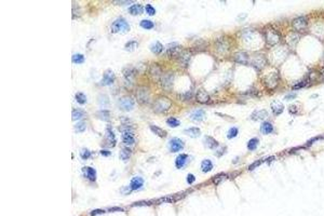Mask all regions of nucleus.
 I'll return each mask as SVG.
<instances>
[{
	"mask_svg": "<svg viewBox=\"0 0 324 216\" xmlns=\"http://www.w3.org/2000/svg\"><path fill=\"white\" fill-rule=\"evenodd\" d=\"M171 106H172V102L168 99H166V97H159V99H157L154 102L152 109L157 113H163L165 111H168L171 108Z\"/></svg>",
	"mask_w": 324,
	"mask_h": 216,
	"instance_id": "f257e3e1",
	"label": "nucleus"
},
{
	"mask_svg": "<svg viewBox=\"0 0 324 216\" xmlns=\"http://www.w3.org/2000/svg\"><path fill=\"white\" fill-rule=\"evenodd\" d=\"M265 39L269 45H275L281 40V35L278 30L272 27H267L265 29Z\"/></svg>",
	"mask_w": 324,
	"mask_h": 216,
	"instance_id": "f03ea898",
	"label": "nucleus"
},
{
	"mask_svg": "<svg viewBox=\"0 0 324 216\" xmlns=\"http://www.w3.org/2000/svg\"><path fill=\"white\" fill-rule=\"evenodd\" d=\"M159 82H160V86L163 90H172L173 84H174V75H173L172 71H165V73L162 74L160 79H159Z\"/></svg>",
	"mask_w": 324,
	"mask_h": 216,
	"instance_id": "7ed1b4c3",
	"label": "nucleus"
},
{
	"mask_svg": "<svg viewBox=\"0 0 324 216\" xmlns=\"http://www.w3.org/2000/svg\"><path fill=\"white\" fill-rule=\"evenodd\" d=\"M129 29H130V25H129L128 21L123 17H119L111 24L113 32H126Z\"/></svg>",
	"mask_w": 324,
	"mask_h": 216,
	"instance_id": "20e7f679",
	"label": "nucleus"
},
{
	"mask_svg": "<svg viewBox=\"0 0 324 216\" xmlns=\"http://www.w3.org/2000/svg\"><path fill=\"white\" fill-rule=\"evenodd\" d=\"M136 100L141 104H147L149 102V90L145 87H139L136 90Z\"/></svg>",
	"mask_w": 324,
	"mask_h": 216,
	"instance_id": "39448f33",
	"label": "nucleus"
},
{
	"mask_svg": "<svg viewBox=\"0 0 324 216\" xmlns=\"http://www.w3.org/2000/svg\"><path fill=\"white\" fill-rule=\"evenodd\" d=\"M307 24H308L307 17L299 16V17H296V19H294L292 21V27H293V29L296 30L297 32H303V30H305L306 28H307Z\"/></svg>",
	"mask_w": 324,
	"mask_h": 216,
	"instance_id": "423d86ee",
	"label": "nucleus"
},
{
	"mask_svg": "<svg viewBox=\"0 0 324 216\" xmlns=\"http://www.w3.org/2000/svg\"><path fill=\"white\" fill-rule=\"evenodd\" d=\"M229 49V41L227 40L226 37H220L215 41V50L217 53L224 54L228 51Z\"/></svg>",
	"mask_w": 324,
	"mask_h": 216,
	"instance_id": "0eeeda50",
	"label": "nucleus"
},
{
	"mask_svg": "<svg viewBox=\"0 0 324 216\" xmlns=\"http://www.w3.org/2000/svg\"><path fill=\"white\" fill-rule=\"evenodd\" d=\"M264 83L268 88H275L279 83V75L278 73H270L264 78Z\"/></svg>",
	"mask_w": 324,
	"mask_h": 216,
	"instance_id": "6e6552de",
	"label": "nucleus"
},
{
	"mask_svg": "<svg viewBox=\"0 0 324 216\" xmlns=\"http://www.w3.org/2000/svg\"><path fill=\"white\" fill-rule=\"evenodd\" d=\"M249 62L252 63V65H253L256 69L260 70V69L264 68L265 65H266V58H265V56L262 55V54H256L253 58H251Z\"/></svg>",
	"mask_w": 324,
	"mask_h": 216,
	"instance_id": "1a4fd4ad",
	"label": "nucleus"
},
{
	"mask_svg": "<svg viewBox=\"0 0 324 216\" xmlns=\"http://www.w3.org/2000/svg\"><path fill=\"white\" fill-rule=\"evenodd\" d=\"M119 107L122 109V110H131L133 107H134V101L133 99L129 96H124L121 97L119 100Z\"/></svg>",
	"mask_w": 324,
	"mask_h": 216,
	"instance_id": "9d476101",
	"label": "nucleus"
},
{
	"mask_svg": "<svg viewBox=\"0 0 324 216\" xmlns=\"http://www.w3.org/2000/svg\"><path fill=\"white\" fill-rule=\"evenodd\" d=\"M168 148L172 152H177L184 148V142L179 138H172L168 144Z\"/></svg>",
	"mask_w": 324,
	"mask_h": 216,
	"instance_id": "9b49d317",
	"label": "nucleus"
},
{
	"mask_svg": "<svg viewBox=\"0 0 324 216\" xmlns=\"http://www.w3.org/2000/svg\"><path fill=\"white\" fill-rule=\"evenodd\" d=\"M233 60L236 61L237 63H239V64H249V61H251V58H249V54L246 53V52L244 51H240L238 52V53L235 54V56H233Z\"/></svg>",
	"mask_w": 324,
	"mask_h": 216,
	"instance_id": "f8f14e48",
	"label": "nucleus"
},
{
	"mask_svg": "<svg viewBox=\"0 0 324 216\" xmlns=\"http://www.w3.org/2000/svg\"><path fill=\"white\" fill-rule=\"evenodd\" d=\"M190 56H191V54H190L189 51H181V53H179L176 57L177 62H178L181 66L185 67V66H187L188 63H189Z\"/></svg>",
	"mask_w": 324,
	"mask_h": 216,
	"instance_id": "ddd939ff",
	"label": "nucleus"
},
{
	"mask_svg": "<svg viewBox=\"0 0 324 216\" xmlns=\"http://www.w3.org/2000/svg\"><path fill=\"white\" fill-rule=\"evenodd\" d=\"M82 172L84 176L90 180V182H95L96 180V171L91 167H85L82 169Z\"/></svg>",
	"mask_w": 324,
	"mask_h": 216,
	"instance_id": "4468645a",
	"label": "nucleus"
},
{
	"mask_svg": "<svg viewBox=\"0 0 324 216\" xmlns=\"http://www.w3.org/2000/svg\"><path fill=\"white\" fill-rule=\"evenodd\" d=\"M190 118L194 121L201 122L205 119V111L202 110V109H196V110L190 113Z\"/></svg>",
	"mask_w": 324,
	"mask_h": 216,
	"instance_id": "2eb2a0df",
	"label": "nucleus"
},
{
	"mask_svg": "<svg viewBox=\"0 0 324 216\" xmlns=\"http://www.w3.org/2000/svg\"><path fill=\"white\" fill-rule=\"evenodd\" d=\"M196 100L201 104H207L210 101V95L207 91L204 90H199L196 94Z\"/></svg>",
	"mask_w": 324,
	"mask_h": 216,
	"instance_id": "dca6fc26",
	"label": "nucleus"
},
{
	"mask_svg": "<svg viewBox=\"0 0 324 216\" xmlns=\"http://www.w3.org/2000/svg\"><path fill=\"white\" fill-rule=\"evenodd\" d=\"M115 74L113 73V71L110 70V69H108V70H106L104 73V75H103V84H106V86H109V84H111L113 81H115Z\"/></svg>",
	"mask_w": 324,
	"mask_h": 216,
	"instance_id": "f3484780",
	"label": "nucleus"
},
{
	"mask_svg": "<svg viewBox=\"0 0 324 216\" xmlns=\"http://www.w3.org/2000/svg\"><path fill=\"white\" fill-rule=\"evenodd\" d=\"M181 47H179L176 42H172L168 47V55H170V56H175V57H177V55L181 53Z\"/></svg>",
	"mask_w": 324,
	"mask_h": 216,
	"instance_id": "a211bd4d",
	"label": "nucleus"
},
{
	"mask_svg": "<svg viewBox=\"0 0 324 216\" xmlns=\"http://www.w3.org/2000/svg\"><path fill=\"white\" fill-rule=\"evenodd\" d=\"M149 71H150V76H151L152 78H154L155 80H159L161 77V67L159 66V65L157 64H152L151 66H150L149 68Z\"/></svg>",
	"mask_w": 324,
	"mask_h": 216,
	"instance_id": "6ab92c4d",
	"label": "nucleus"
},
{
	"mask_svg": "<svg viewBox=\"0 0 324 216\" xmlns=\"http://www.w3.org/2000/svg\"><path fill=\"white\" fill-rule=\"evenodd\" d=\"M143 185H144V180L142 177H139V176H136V177L132 178V180H131L130 188L132 189V190H137V189L141 188Z\"/></svg>",
	"mask_w": 324,
	"mask_h": 216,
	"instance_id": "aec40b11",
	"label": "nucleus"
},
{
	"mask_svg": "<svg viewBox=\"0 0 324 216\" xmlns=\"http://www.w3.org/2000/svg\"><path fill=\"white\" fill-rule=\"evenodd\" d=\"M271 109H272L275 115H280V113L283 112V109H284L283 104H282L280 101H277V100H275V101H273L272 103H271Z\"/></svg>",
	"mask_w": 324,
	"mask_h": 216,
	"instance_id": "412c9836",
	"label": "nucleus"
},
{
	"mask_svg": "<svg viewBox=\"0 0 324 216\" xmlns=\"http://www.w3.org/2000/svg\"><path fill=\"white\" fill-rule=\"evenodd\" d=\"M187 159H188V155H186V154L177 156V158L175 159V167H176L177 169H181V167L186 164Z\"/></svg>",
	"mask_w": 324,
	"mask_h": 216,
	"instance_id": "4be33fe9",
	"label": "nucleus"
},
{
	"mask_svg": "<svg viewBox=\"0 0 324 216\" xmlns=\"http://www.w3.org/2000/svg\"><path fill=\"white\" fill-rule=\"evenodd\" d=\"M260 132L262 134H270L273 132V125L268 121H265L260 124Z\"/></svg>",
	"mask_w": 324,
	"mask_h": 216,
	"instance_id": "5701e85b",
	"label": "nucleus"
},
{
	"mask_svg": "<svg viewBox=\"0 0 324 216\" xmlns=\"http://www.w3.org/2000/svg\"><path fill=\"white\" fill-rule=\"evenodd\" d=\"M267 117H268V112H267L266 110L254 111V112L252 113V116H251L252 119L255 120V121H257V120H264V119H266Z\"/></svg>",
	"mask_w": 324,
	"mask_h": 216,
	"instance_id": "b1692460",
	"label": "nucleus"
},
{
	"mask_svg": "<svg viewBox=\"0 0 324 216\" xmlns=\"http://www.w3.org/2000/svg\"><path fill=\"white\" fill-rule=\"evenodd\" d=\"M204 145L207 146V148H210V149H215V148L218 147V142L211 136H205Z\"/></svg>",
	"mask_w": 324,
	"mask_h": 216,
	"instance_id": "393cba45",
	"label": "nucleus"
},
{
	"mask_svg": "<svg viewBox=\"0 0 324 216\" xmlns=\"http://www.w3.org/2000/svg\"><path fill=\"white\" fill-rule=\"evenodd\" d=\"M122 142H123L126 145H133L135 143V137L132 133H123L122 134Z\"/></svg>",
	"mask_w": 324,
	"mask_h": 216,
	"instance_id": "a878e982",
	"label": "nucleus"
},
{
	"mask_svg": "<svg viewBox=\"0 0 324 216\" xmlns=\"http://www.w3.org/2000/svg\"><path fill=\"white\" fill-rule=\"evenodd\" d=\"M184 133L189 135V136L192 137V138H196V137H198L199 135L201 134L200 129L197 128V126H191V128H189V129H187V130L184 131Z\"/></svg>",
	"mask_w": 324,
	"mask_h": 216,
	"instance_id": "bb28decb",
	"label": "nucleus"
},
{
	"mask_svg": "<svg viewBox=\"0 0 324 216\" xmlns=\"http://www.w3.org/2000/svg\"><path fill=\"white\" fill-rule=\"evenodd\" d=\"M212 169H213V163H212L211 160L205 159V160H203L201 162V171L203 173H207V172L212 171Z\"/></svg>",
	"mask_w": 324,
	"mask_h": 216,
	"instance_id": "cd10ccee",
	"label": "nucleus"
},
{
	"mask_svg": "<svg viewBox=\"0 0 324 216\" xmlns=\"http://www.w3.org/2000/svg\"><path fill=\"white\" fill-rule=\"evenodd\" d=\"M143 11H144L143 6H141V4H139V3L132 4V6L129 8V12H130L132 15H139V14H141Z\"/></svg>",
	"mask_w": 324,
	"mask_h": 216,
	"instance_id": "c85d7f7f",
	"label": "nucleus"
},
{
	"mask_svg": "<svg viewBox=\"0 0 324 216\" xmlns=\"http://www.w3.org/2000/svg\"><path fill=\"white\" fill-rule=\"evenodd\" d=\"M150 130H151V132H154L155 134L157 135V136L160 137V138H164V137L166 136L165 131H164L163 129L157 126V125H150Z\"/></svg>",
	"mask_w": 324,
	"mask_h": 216,
	"instance_id": "c756f323",
	"label": "nucleus"
},
{
	"mask_svg": "<svg viewBox=\"0 0 324 216\" xmlns=\"http://www.w3.org/2000/svg\"><path fill=\"white\" fill-rule=\"evenodd\" d=\"M131 155H132V151H131L129 148H122V149L120 150L119 156H120V159H121L122 161H126L130 159Z\"/></svg>",
	"mask_w": 324,
	"mask_h": 216,
	"instance_id": "7c9ffc66",
	"label": "nucleus"
},
{
	"mask_svg": "<svg viewBox=\"0 0 324 216\" xmlns=\"http://www.w3.org/2000/svg\"><path fill=\"white\" fill-rule=\"evenodd\" d=\"M150 50H151L155 54H159L161 53L162 50H163V45H162L160 41H156V42H154L150 45Z\"/></svg>",
	"mask_w": 324,
	"mask_h": 216,
	"instance_id": "2f4dec72",
	"label": "nucleus"
},
{
	"mask_svg": "<svg viewBox=\"0 0 324 216\" xmlns=\"http://www.w3.org/2000/svg\"><path fill=\"white\" fill-rule=\"evenodd\" d=\"M107 141H108V143H110L111 146H115L116 144V137H115V133L113 132V130H111L110 126H108L107 128Z\"/></svg>",
	"mask_w": 324,
	"mask_h": 216,
	"instance_id": "473e14b6",
	"label": "nucleus"
},
{
	"mask_svg": "<svg viewBox=\"0 0 324 216\" xmlns=\"http://www.w3.org/2000/svg\"><path fill=\"white\" fill-rule=\"evenodd\" d=\"M83 115H84V111L81 110V109L75 108L73 109V112H71V119H73V121H77V120H79L83 117Z\"/></svg>",
	"mask_w": 324,
	"mask_h": 216,
	"instance_id": "72a5a7b5",
	"label": "nucleus"
},
{
	"mask_svg": "<svg viewBox=\"0 0 324 216\" xmlns=\"http://www.w3.org/2000/svg\"><path fill=\"white\" fill-rule=\"evenodd\" d=\"M123 76H124V79L129 82H132L133 81V78H134V71L130 68H124L123 70Z\"/></svg>",
	"mask_w": 324,
	"mask_h": 216,
	"instance_id": "f704fd0d",
	"label": "nucleus"
},
{
	"mask_svg": "<svg viewBox=\"0 0 324 216\" xmlns=\"http://www.w3.org/2000/svg\"><path fill=\"white\" fill-rule=\"evenodd\" d=\"M258 144H259V141H258L257 137H253V138H251L249 142H247V149L255 150L256 148H257Z\"/></svg>",
	"mask_w": 324,
	"mask_h": 216,
	"instance_id": "c9c22d12",
	"label": "nucleus"
},
{
	"mask_svg": "<svg viewBox=\"0 0 324 216\" xmlns=\"http://www.w3.org/2000/svg\"><path fill=\"white\" fill-rule=\"evenodd\" d=\"M97 117L100 118V119H102L103 121H108L109 117H110V112H109L108 110H100L97 111Z\"/></svg>",
	"mask_w": 324,
	"mask_h": 216,
	"instance_id": "e433bc0d",
	"label": "nucleus"
},
{
	"mask_svg": "<svg viewBox=\"0 0 324 216\" xmlns=\"http://www.w3.org/2000/svg\"><path fill=\"white\" fill-rule=\"evenodd\" d=\"M139 25H141V27L145 28V29H151V28H154L155 24L154 22L149 21V19H143V21H141Z\"/></svg>",
	"mask_w": 324,
	"mask_h": 216,
	"instance_id": "4c0bfd02",
	"label": "nucleus"
},
{
	"mask_svg": "<svg viewBox=\"0 0 324 216\" xmlns=\"http://www.w3.org/2000/svg\"><path fill=\"white\" fill-rule=\"evenodd\" d=\"M75 99L76 101L78 102V104H80V105H83V104H85V102H87V96L84 95V93H81V92L76 93Z\"/></svg>",
	"mask_w": 324,
	"mask_h": 216,
	"instance_id": "58836bf2",
	"label": "nucleus"
},
{
	"mask_svg": "<svg viewBox=\"0 0 324 216\" xmlns=\"http://www.w3.org/2000/svg\"><path fill=\"white\" fill-rule=\"evenodd\" d=\"M71 60H73V62L76 63V64H80V63L84 62V56H83L82 54L77 53V54H74Z\"/></svg>",
	"mask_w": 324,
	"mask_h": 216,
	"instance_id": "ea45409f",
	"label": "nucleus"
},
{
	"mask_svg": "<svg viewBox=\"0 0 324 216\" xmlns=\"http://www.w3.org/2000/svg\"><path fill=\"white\" fill-rule=\"evenodd\" d=\"M238 133H239V129L233 126V128H231L230 130L228 131V133H227V137H228L229 139L235 138V137L238 135Z\"/></svg>",
	"mask_w": 324,
	"mask_h": 216,
	"instance_id": "a19ab883",
	"label": "nucleus"
},
{
	"mask_svg": "<svg viewBox=\"0 0 324 216\" xmlns=\"http://www.w3.org/2000/svg\"><path fill=\"white\" fill-rule=\"evenodd\" d=\"M166 123H168V125L172 126V128H176V126H178L179 124H181V122H179L177 119H175V118L170 117L168 120H166Z\"/></svg>",
	"mask_w": 324,
	"mask_h": 216,
	"instance_id": "79ce46f5",
	"label": "nucleus"
},
{
	"mask_svg": "<svg viewBox=\"0 0 324 216\" xmlns=\"http://www.w3.org/2000/svg\"><path fill=\"white\" fill-rule=\"evenodd\" d=\"M87 128V123L84 121H79L77 124L75 125V130L76 132H83Z\"/></svg>",
	"mask_w": 324,
	"mask_h": 216,
	"instance_id": "37998d69",
	"label": "nucleus"
},
{
	"mask_svg": "<svg viewBox=\"0 0 324 216\" xmlns=\"http://www.w3.org/2000/svg\"><path fill=\"white\" fill-rule=\"evenodd\" d=\"M299 39V36L297 34H291L290 36H288V44H293L295 45L297 43V41H298Z\"/></svg>",
	"mask_w": 324,
	"mask_h": 216,
	"instance_id": "c03bdc74",
	"label": "nucleus"
},
{
	"mask_svg": "<svg viewBox=\"0 0 324 216\" xmlns=\"http://www.w3.org/2000/svg\"><path fill=\"white\" fill-rule=\"evenodd\" d=\"M136 47H137V41L131 40V41H129V42L126 43L124 48H126V50H128V51H133V50H134Z\"/></svg>",
	"mask_w": 324,
	"mask_h": 216,
	"instance_id": "a18cd8bd",
	"label": "nucleus"
},
{
	"mask_svg": "<svg viewBox=\"0 0 324 216\" xmlns=\"http://www.w3.org/2000/svg\"><path fill=\"white\" fill-rule=\"evenodd\" d=\"M90 156H91V152H90L89 150L87 149V148H83V149L80 151V157L82 159H84V160H85V159H87V158H90Z\"/></svg>",
	"mask_w": 324,
	"mask_h": 216,
	"instance_id": "49530a36",
	"label": "nucleus"
},
{
	"mask_svg": "<svg viewBox=\"0 0 324 216\" xmlns=\"http://www.w3.org/2000/svg\"><path fill=\"white\" fill-rule=\"evenodd\" d=\"M145 10L147 11V13L149 15H154L155 13H156V9H155L151 4H147V6H145Z\"/></svg>",
	"mask_w": 324,
	"mask_h": 216,
	"instance_id": "de8ad7c7",
	"label": "nucleus"
},
{
	"mask_svg": "<svg viewBox=\"0 0 324 216\" xmlns=\"http://www.w3.org/2000/svg\"><path fill=\"white\" fill-rule=\"evenodd\" d=\"M307 86H308V82L301 81V82H299V83H296V84H295V86L293 87V89L297 90V89H301V88H304V87H307Z\"/></svg>",
	"mask_w": 324,
	"mask_h": 216,
	"instance_id": "09e8293b",
	"label": "nucleus"
},
{
	"mask_svg": "<svg viewBox=\"0 0 324 216\" xmlns=\"http://www.w3.org/2000/svg\"><path fill=\"white\" fill-rule=\"evenodd\" d=\"M196 180V177H194V175H192V174H188L187 175V182L188 184H192V183Z\"/></svg>",
	"mask_w": 324,
	"mask_h": 216,
	"instance_id": "8fccbe9b",
	"label": "nucleus"
},
{
	"mask_svg": "<svg viewBox=\"0 0 324 216\" xmlns=\"http://www.w3.org/2000/svg\"><path fill=\"white\" fill-rule=\"evenodd\" d=\"M225 177V176H220V175H217V176H216V177L215 178H214V183H215V184H217V183H220V180H223V178H224Z\"/></svg>",
	"mask_w": 324,
	"mask_h": 216,
	"instance_id": "3c124183",
	"label": "nucleus"
},
{
	"mask_svg": "<svg viewBox=\"0 0 324 216\" xmlns=\"http://www.w3.org/2000/svg\"><path fill=\"white\" fill-rule=\"evenodd\" d=\"M288 110H290V112H292V113H296L297 112V108H296V106H294V105L291 106V107L288 108Z\"/></svg>",
	"mask_w": 324,
	"mask_h": 216,
	"instance_id": "603ef678",
	"label": "nucleus"
},
{
	"mask_svg": "<svg viewBox=\"0 0 324 216\" xmlns=\"http://www.w3.org/2000/svg\"><path fill=\"white\" fill-rule=\"evenodd\" d=\"M103 212H104L103 210H95V211H93V212L91 213V215L92 216H95L96 214H102Z\"/></svg>",
	"mask_w": 324,
	"mask_h": 216,
	"instance_id": "864d4df0",
	"label": "nucleus"
},
{
	"mask_svg": "<svg viewBox=\"0 0 324 216\" xmlns=\"http://www.w3.org/2000/svg\"><path fill=\"white\" fill-rule=\"evenodd\" d=\"M319 74H320V78H321V79L324 80V66L321 67V69H320V71H319Z\"/></svg>",
	"mask_w": 324,
	"mask_h": 216,
	"instance_id": "5fc2aeb1",
	"label": "nucleus"
},
{
	"mask_svg": "<svg viewBox=\"0 0 324 216\" xmlns=\"http://www.w3.org/2000/svg\"><path fill=\"white\" fill-rule=\"evenodd\" d=\"M100 154H102L103 156H105V157L110 156V151H107V150H102V151H100Z\"/></svg>",
	"mask_w": 324,
	"mask_h": 216,
	"instance_id": "6e6d98bb",
	"label": "nucleus"
},
{
	"mask_svg": "<svg viewBox=\"0 0 324 216\" xmlns=\"http://www.w3.org/2000/svg\"><path fill=\"white\" fill-rule=\"evenodd\" d=\"M225 149H226V147H225V146H224V148H223V151H220V150H218V151L216 152V155H217V157H222V156H223V154H224V152H225Z\"/></svg>",
	"mask_w": 324,
	"mask_h": 216,
	"instance_id": "4d7b16f0",
	"label": "nucleus"
},
{
	"mask_svg": "<svg viewBox=\"0 0 324 216\" xmlns=\"http://www.w3.org/2000/svg\"><path fill=\"white\" fill-rule=\"evenodd\" d=\"M293 97H295V94H291V96H286V100L293 99Z\"/></svg>",
	"mask_w": 324,
	"mask_h": 216,
	"instance_id": "13d9d810",
	"label": "nucleus"
}]
</instances>
